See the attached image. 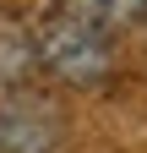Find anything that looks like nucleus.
<instances>
[{
  "label": "nucleus",
  "instance_id": "f257e3e1",
  "mask_svg": "<svg viewBox=\"0 0 147 153\" xmlns=\"http://www.w3.org/2000/svg\"><path fill=\"white\" fill-rule=\"evenodd\" d=\"M142 0H54L38 22V66L71 88H93L115 71V49L136 22Z\"/></svg>",
  "mask_w": 147,
  "mask_h": 153
},
{
  "label": "nucleus",
  "instance_id": "7ed1b4c3",
  "mask_svg": "<svg viewBox=\"0 0 147 153\" xmlns=\"http://www.w3.org/2000/svg\"><path fill=\"white\" fill-rule=\"evenodd\" d=\"M33 66H38V44H33V33L16 27V22H0V88H22Z\"/></svg>",
  "mask_w": 147,
  "mask_h": 153
},
{
  "label": "nucleus",
  "instance_id": "20e7f679",
  "mask_svg": "<svg viewBox=\"0 0 147 153\" xmlns=\"http://www.w3.org/2000/svg\"><path fill=\"white\" fill-rule=\"evenodd\" d=\"M142 11H147V0H142Z\"/></svg>",
  "mask_w": 147,
  "mask_h": 153
},
{
  "label": "nucleus",
  "instance_id": "f03ea898",
  "mask_svg": "<svg viewBox=\"0 0 147 153\" xmlns=\"http://www.w3.org/2000/svg\"><path fill=\"white\" fill-rule=\"evenodd\" d=\"M0 153H65V115L44 93H11L0 104Z\"/></svg>",
  "mask_w": 147,
  "mask_h": 153
}]
</instances>
